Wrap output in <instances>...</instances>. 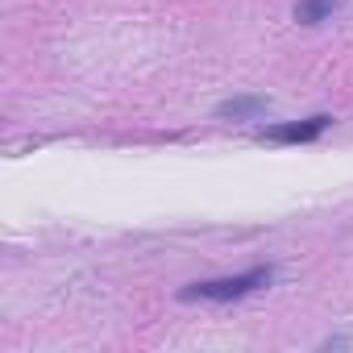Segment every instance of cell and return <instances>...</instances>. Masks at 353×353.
Returning <instances> with one entry per match:
<instances>
[{
	"label": "cell",
	"mask_w": 353,
	"mask_h": 353,
	"mask_svg": "<svg viewBox=\"0 0 353 353\" xmlns=\"http://www.w3.org/2000/svg\"><path fill=\"white\" fill-rule=\"evenodd\" d=\"M274 283V266H254L245 274H229V279H208V283H192L179 291L183 303H233V299H245L262 287Z\"/></svg>",
	"instance_id": "1"
},
{
	"label": "cell",
	"mask_w": 353,
	"mask_h": 353,
	"mask_svg": "<svg viewBox=\"0 0 353 353\" xmlns=\"http://www.w3.org/2000/svg\"><path fill=\"white\" fill-rule=\"evenodd\" d=\"M328 125H332V117H328V112H316V117H307V121H283V125H270L262 137H266V141H279V145H303V141H316Z\"/></svg>",
	"instance_id": "2"
},
{
	"label": "cell",
	"mask_w": 353,
	"mask_h": 353,
	"mask_svg": "<svg viewBox=\"0 0 353 353\" xmlns=\"http://www.w3.org/2000/svg\"><path fill=\"white\" fill-rule=\"evenodd\" d=\"M266 108H270L266 96H237V100H225V104L216 108V117H225V121H254V117H262Z\"/></svg>",
	"instance_id": "3"
},
{
	"label": "cell",
	"mask_w": 353,
	"mask_h": 353,
	"mask_svg": "<svg viewBox=\"0 0 353 353\" xmlns=\"http://www.w3.org/2000/svg\"><path fill=\"white\" fill-rule=\"evenodd\" d=\"M345 9V0H299L295 5V21L299 26H320V21H332V13Z\"/></svg>",
	"instance_id": "4"
}]
</instances>
